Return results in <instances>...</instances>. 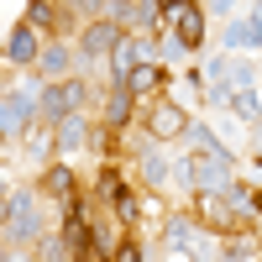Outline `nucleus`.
Listing matches in <instances>:
<instances>
[{
    "label": "nucleus",
    "instance_id": "f257e3e1",
    "mask_svg": "<svg viewBox=\"0 0 262 262\" xmlns=\"http://www.w3.org/2000/svg\"><path fill=\"white\" fill-rule=\"evenodd\" d=\"M184 173H189V189H200V194H226L231 189V152H200V158H184Z\"/></svg>",
    "mask_w": 262,
    "mask_h": 262
},
{
    "label": "nucleus",
    "instance_id": "f03ea898",
    "mask_svg": "<svg viewBox=\"0 0 262 262\" xmlns=\"http://www.w3.org/2000/svg\"><path fill=\"white\" fill-rule=\"evenodd\" d=\"M0 215H6V236H11V242L42 236V200H37V189H16L11 200L0 205Z\"/></svg>",
    "mask_w": 262,
    "mask_h": 262
},
{
    "label": "nucleus",
    "instance_id": "7ed1b4c3",
    "mask_svg": "<svg viewBox=\"0 0 262 262\" xmlns=\"http://www.w3.org/2000/svg\"><path fill=\"white\" fill-rule=\"evenodd\" d=\"M90 100V84L84 79H63V84H48L42 90V100H37V116L48 121V131H58V121H69L79 105Z\"/></svg>",
    "mask_w": 262,
    "mask_h": 262
},
{
    "label": "nucleus",
    "instance_id": "20e7f679",
    "mask_svg": "<svg viewBox=\"0 0 262 262\" xmlns=\"http://www.w3.org/2000/svg\"><path fill=\"white\" fill-rule=\"evenodd\" d=\"M37 100H42V84H37V79L0 100V137H6V142L27 137V126H32V116H37Z\"/></svg>",
    "mask_w": 262,
    "mask_h": 262
},
{
    "label": "nucleus",
    "instance_id": "39448f33",
    "mask_svg": "<svg viewBox=\"0 0 262 262\" xmlns=\"http://www.w3.org/2000/svg\"><path fill=\"white\" fill-rule=\"evenodd\" d=\"M158 53H152V42H142V37H121L116 42V53H111V69H116V84H126V74L131 69H142V63H152Z\"/></svg>",
    "mask_w": 262,
    "mask_h": 262
},
{
    "label": "nucleus",
    "instance_id": "423d86ee",
    "mask_svg": "<svg viewBox=\"0 0 262 262\" xmlns=\"http://www.w3.org/2000/svg\"><path fill=\"white\" fill-rule=\"evenodd\" d=\"M163 16L179 21V42H184V48H194V42L205 37V11L189 6V0H184V6H163Z\"/></svg>",
    "mask_w": 262,
    "mask_h": 262
},
{
    "label": "nucleus",
    "instance_id": "0eeeda50",
    "mask_svg": "<svg viewBox=\"0 0 262 262\" xmlns=\"http://www.w3.org/2000/svg\"><path fill=\"white\" fill-rule=\"evenodd\" d=\"M0 58H6V63H37L42 58V42H37V32L27 27V21L6 37V53H0Z\"/></svg>",
    "mask_w": 262,
    "mask_h": 262
},
{
    "label": "nucleus",
    "instance_id": "6e6552de",
    "mask_svg": "<svg viewBox=\"0 0 262 262\" xmlns=\"http://www.w3.org/2000/svg\"><path fill=\"white\" fill-rule=\"evenodd\" d=\"M163 84H168V74L158 69V63H142V69H131V74H126V84H116V90H126L131 100H142V95H158Z\"/></svg>",
    "mask_w": 262,
    "mask_h": 262
},
{
    "label": "nucleus",
    "instance_id": "1a4fd4ad",
    "mask_svg": "<svg viewBox=\"0 0 262 262\" xmlns=\"http://www.w3.org/2000/svg\"><path fill=\"white\" fill-rule=\"evenodd\" d=\"M116 42H121L116 21H95V27H84V58H111Z\"/></svg>",
    "mask_w": 262,
    "mask_h": 262
},
{
    "label": "nucleus",
    "instance_id": "9d476101",
    "mask_svg": "<svg viewBox=\"0 0 262 262\" xmlns=\"http://www.w3.org/2000/svg\"><path fill=\"white\" fill-rule=\"evenodd\" d=\"M53 142H58L63 152H79V147H90V121H84V116L74 111L69 121H58V131H53Z\"/></svg>",
    "mask_w": 262,
    "mask_h": 262
},
{
    "label": "nucleus",
    "instance_id": "9b49d317",
    "mask_svg": "<svg viewBox=\"0 0 262 262\" xmlns=\"http://www.w3.org/2000/svg\"><path fill=\"white\" fill-rule=\"evenodd\" d=\"M179 131H189V116L179 111V105H158V111H152V137H158V142L179 137Z\"/></svg>",
    "mask_w": 262,
    "mask_h": 262
},
{
    "label": "nucleus",
    "instance_id": "f8f14e48",
    "mask_svg": "<svg viewBox=\"0 0 262 262\" xmlns=\"http://www.w3.org/2000/svg\"><path fill=\"white\" fill-rule=\"evenodd\" d=\"M126 27H152V21H163V6H147V0H137V6H111Z\"/></svg>",
    "mask_w": 262,
    "mask_h": 262
},
{
    "label": "nucleus",
    "instance_id": "ddd939ff",
    "mask_svg": "<svg viewBox=\"0 0 262 262\" xmlns=\"http://www.w3.org/2000/svg\"><path fill=\"white\" fill-rule=\"evenodd\" d=\"M37 69L48 74V79H63V74H69V53H63L58 42H48V48H42V58H37Z\"/></svg>",
    "mask_w": 262,
    "mask_h": 262
},
{
    "label": "nucleus",
    "instance_id": "4468645a",
    "mask_svg": "<svg viewBox=\"0 0 262 262\" xmlns=\"http://www.w3.org/2000/svg\"><path fill=\"white\" fill-rule=\"evenodd\" d=\"M231 105H236V116H242V121H262V90H236Z\"/></svg>",
    "mask_w": 262,
    "mask_h": 262
},
{
    "label": "nucleus",
    "instance_id": "2eb2a0df",
    "mask_svg": "<svg viewBox=\"0 0 262 262\" xmlns=\"http://www.w3.org/2000/svg\"><path fill=\"white\" fill-rule=\"evenodd\" d=\"M48 194H58V200L69 205V200H74V173H69V168H53V173H48Z\"/></svg>",
    "mask_w": 262,
    "mask_h": 262
},
{
    "label": "nucleus",
    "instance_id": "dca6fc26",
    "mask_svg": "<svg viewBox=\"0 0 262 262\" xmlns=\"http://www.w3.org/2000/svg\"><path fill=\"white\" fill-rule=\"evenodd\" d=\"M126 116H131V95H126V90H116V95H111V105H105V121H111V126H126Z\"/></svg>",
    "mask_w": 262,
    "mask_h": 262
},
{
    "label": "nucleus",
    "instance_id": "f3484780",
    "mask_svg": "<svg viewBox=\"0 0 262 262\" xmlns=\"http://www.w3.org/2000/svg\"><path fill=\"white\" fill-rule=\"evenodd\" d=\"M142 168H147L152 184H168V163L158 158V147H142Z\"/></svg>",
    "mask_w": 262,
    "mask_h": 262
},
{
    "label": "nucleus",
    "instance_id": "a211bd4d",
    "mask_svg": "<svg viewBox=\"0 0 262 262\" xmlns=\"http://www.w3.org/2000/svg\"><path fill=\"white\" fill-rule=\"evenodd\" d=\"M69 242H63V236H42V262H69Z\"/></svg>",
    "mask_w": 262,
    "mask_h": 262
},
{
    "label": "nucleus",
    "instance_id": "6ab92c4d",
    "mask_svg": "<svg viewBox=\"0 0 262 262\" xmlns=\"http://www.w3.org/2000/svg\"><path fill=\"white\" fill-rule=\"evenodd\" d=\"M48 21H53V6H42V0H32V6H27V27L37 32V27H48Z\"/></svg>",
    "mask_w": 262,
    "mask_h": 262
},
{
    "label": "nucleus",
    "instance_id": "aec40b11",
    "mask_svg": "<svg viewBox=\"0 0 262 262\" xmlns=\"http://www.w3.org/2000/svg\"><path fill=\"white\" fill-rule=\"evenodd\" d=\"M226 42H231V48H252V32H247V21H236V27L226 32Z\"/></svg>",
    "mask_w": 262,
    "mask_h": 262
},
{
    "label": "nucleus",
    "instance_id": "412c9836",
    "mask_svg": "<svg viewBox=\"0 0 262 262\" xmlns=\"http://www.w3.org/2000/svg\"><path fill=\"white\" fill-rule=\"evenodd\" d=\"M210 105H231V84H226V79L210 84Z\"/></svg>",
    "mask_w": 262,
    "mask_h": 262
},
{
    "label": "nucleus",
    "instance_id": "4be33fe9",
    "mask_svg": "<svg viewBox=\"0 0 262 262\" xmlns=\"http://www.w3.org/2000/svg\"><path fill=\"white\" fill-rule=\"evenodd\" d=\"M247 32H252V48H262V6L247 16Z\"/></svg>",
    "mask_w": 262,
    "mask_h": 262
},
{
    "label": "nucleus",
    "instance_id": "5701e85b",
    "mask_svg": "<svg viewBox=\"0 0 262 262\" xmlns=\"http://www.w3.org/2000/svg\"><path fill=\"white\" fill-rule=\"evenodd\" d=\"M184 53H189V48H184V42H179V37H168V42H163V58H173V63H179Z\"/></svg>",
    "mask_w": 262,
    "mask_h": 262
},
{
    "label": "nucleus",
    "instance_id": "b1692460",
    "mask_svg": "<svg viewBox=\"0 0 262 262\" xmlns=\"http://www.w3.org/2000/svg\"><path fill=\"white\" fill-rule=\"evenodd\" d=\"M116 262H147V257H142V247H131V242H126V247L116 252Z\"/></svg>",
    "mask_w": 262,
    "mask_h": 262
},
{
    "label": "nucleus",
    "instance_id": "393cba45",
    "mask_svg": "<svg viewBox=\"0 0 262 262\" xmlns=\"http://www.w3.org/2000/svg\"><path fill=\"white\" fill-rule=\"evenodd\" d=\"M0 194H6V173H0Z\"/></svg>",
    "mask_w": 262,
    "mask_h": 262
},
{
    "label": "nucleus",
    "instance_id": "a878e982",
    "mask_svg": "<svg viewBox=\"0 0 262 262\" xmlns=\"http://www.w3.org/2000/svg\"><path fill=\"white\" fill-rule=\"evenodd\" d=\"M257 142H262V121H257Z\"/></svg>",
    "mask_w": 262,
    "mask_h": 262
},
{
    "label": "nucleus",
    "instance_id": "bb28decb",
    "mask_svg": "<svg viewBox=\"0 0 262 262\" xmlns=\"http://www.w3.org/2000/svg\"><path fill=\"white\" fill-rule=\"evenodd\" d=\"M6 262H21V257H16V252H11V257H6Z\"/></svg>",
    "mask_w": 262,
    "mask_h": 262
}]
</instances>
